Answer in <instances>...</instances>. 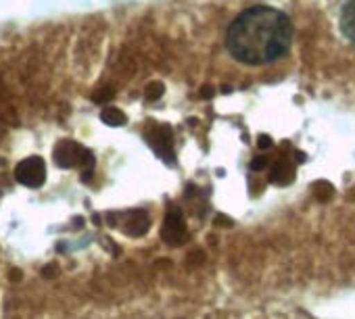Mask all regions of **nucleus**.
I'll return each mask as SVG.
<instances>
[{"label": "nucleus", "mask_w": 355, "mask_h": 319, "mask_svg": "<svg viewBox=\"0 0 355 319\" xmlns=\"http://www.w3.org/2000/svg\"><path fill=\"white\" fill-rule=\"evenodd\" d=\"M293 40L291 19L272 7L245 9L230 26L226 46L245 65H266L286 55Z\"/></svg>", "instance_id": "obj_1"}, {"label": "nucleus", "mask_w": 355, "mask_h": 319, "mask_svg": "<svg viewBox=\"0 0 355 319\" xmlns=\"http://www.w3.org/2000/svg\"><path fill=\"white\" fill-rule=\"evenodd\" d=\"M163 238L171 244H178L187 238V228H184V221H182V215L178 209H171L167 213V219H165V226H163Z\"/></svg>", "instance_id": "obj_2"}, {"label": "nucleus", "mask_w": 355, "mask_h": 319, "mask_svg": "<svg viewBox=\"0 0 355 319\" xmlns=\"http://www.w3.org/2000/svg\"><path fill=\"white\" fill-rule=\"evenodd\" d=\"M340 30L345 38L355 44V0H347V5L340 11Z\"/></svg>", "instance_id": "obj_3"}]
</instances>
